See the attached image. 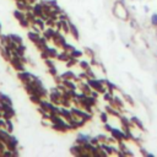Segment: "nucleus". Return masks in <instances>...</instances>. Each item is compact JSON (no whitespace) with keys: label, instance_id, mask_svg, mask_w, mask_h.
I'll use <instances>...</instances> for the list:
<instances>
[{"label":"nucleus","instance_id":"393cba45","mask_svg":"<svg viewBox=\"0 0 157 157\" xmlns=\"http://www.w3.org/2000/svg\"><path fill=\"white\" fill-rule=\"evenodd\" d=\"M0 118H3V112L0 111Z\"/></svg>","mask_w":157,"mask_h":157},{"label":"nucleus","instance_id":"39448f33","mask_svg":"<svg viewBox=\"0 0 157 157\" xmlns=\"http://www.w3.org/2000/svg\"><path fill=\"white\" fill-rule=\"evenodd\" d=\"M14 116H15V111L13 109V107H10V108H7L6 111L3 112V118L4 119H11Z\"/></svg>","mask_w":157,"mask_h":157},{"label":"nucleus","instance_id":"aec40b11","mask_svg":"<svg viewBox=\"0 0 157 157\" xmlns=\"http://www.w3.org/2000/svg\"><path fill=\"white\" fill-rule=\"evenodd\" d=\"M104 100H106V101H112L113 100L111 92H104Z\"/></svg>","mask_w":157,"mask_h":157},{"label":"nucleus","instance_id":"b1692460","mask_svg":"<svg viewBox=\"0 0 157 157\" xmlns=\"http://www.w3.org/2000/svg\"><path fill=\"white\" fill-rule=\"evenodd\" d=\"M92 96L96 98V97H97V92H93V93H92Z\"/></svg>","mask_w":157,"mask_h":157},{"label":"nucleus","instance_id":"f257e3e1","mask_svg":"<svg viewBox=\"0 0 157 157\" xmlns=\"http://www.w3.org/2000/svg\"><path fill=\"white\" fill-rule=\"evenodd\" d=\"M111 134H112V136L114 138V140H117V141L127 140V139H128V135L124 134V133H122V131H120L119 129H117V128H112Z\"/></svg>","mask_w":157,"mask_h":157},{"label":"nucleus","instance_id":"4468645a","mask_svg":"<svg viewBox=\"0 0 157 157\" xmlns=\"http://www.w3.org/2000/svg\"><path fill=\"white\" fill-rule=\"evenodd\" d=\"M14 16L17 18V20H21V18H24L26 15L22 13V10H15V13H14Z\"/></svg>","mask_w":157,"mask_h":157},{"label":"nucleus","instance_id":"6ab92c4d","mask_svg":"<svg viewBox=\"0 0 157 157\" xmlns=\"http://www.w3.org/2000/svg\"><path fill=\"white\" fill-rule=\"evenodd\" d=\"M151 24H152L153 26H157V14H153V15L151 16Z\"/></svg>","mask_w":157,"mask_h":157},{"label":"nucleus","instance_id":"0eeeda50","mask_svg":"<svg viewBox=\"0 0 157 157\" xmlns=\"http://www.w3.org/2000/svg\"><path fill=\"white\" fill-rule=\"evenodd\" d=\"M0 102L1 103H6V104H10V106H13V101L10 100V97L7 95H4V93L0 92Z\"/></svg>","mask_w":157,"mask_h":157},{"label":"nucleus","instance_id":"6e6552de","mask_svg":"<svg viewBox=\"0 0 157 157\" xmlns=\"http://www.w3.org/2000/svg\"><path fill=\"white\" fill-rule=\"evenodd\" d=\"M9 38H10V41L15 42L17 46L18 44H22V38H21L20 36H17V35H9Z\"/></svg>","mask_w":157,"mask_h":157},{"label":"nucleus","instance_id":"9d476101","mask_svg":"<svg viewBox=\"0 0 157 157\" xmlns=\"http://www.w3.org/2000/svg\"><path fill=\"white\" fill-rule=\"evenodd\" d=\"M100 149L104 150L107 155H108V153L111 155V153L113 152V146H109V145H106V144H101V145H100Z\"/></svg>","mask_w":157,"mask_h":157},{"label":"nucleus","instance_id":"ddd939ff","mask_svg":"<svg viewBox=\"0 0 157 157\" xmlns=\"http://www.w3.org/2000/svg\"><path fill=\"white\" fill-rule=\"evenodd\" d=\"M5 128L9 133H11L14 130V125L11 123V119H5Z\"/></svg>","mask_w":157,"mask_h":157},{"label":"nucleus","instance_id":"f8f14e48","mask_svg":"<svg viewBox=\"0 0 157 157\" xmlns=\"http://www.w3.org/2000/svg\"><path fill=\"white\" fill-rule=\"evenodd\" d=\"M28 38L32 41V42H37V39L39 38V33H37V32H35V31H31V32H28Z\"/></svg>","mask_w":157,"mask_h":157},{"label":"nucleus","instance_id":"f03ea898","mask_svg":"<svg viewBox=\"0 0 157 157\" xmlns=\"http://www.w3.org/2000/svg\"><path fill=\"white\" fill-rule=\"evenodd\" d=\"M18 79L22 81V82H25V83H27V82H32L35 79H36V76H33L32 74H29V72H27V71H21V72H18Z\"/></svg>","mask_w":157,"mask_h":157},{"label":"nucleus","instance_id":"423d86ee","mask_svg":"<svg viewBox=\"0 0 157 157\" xmlns=\"http://www.w3.org/2000/svg\"><path fill=\"white\" fill-rule=\"evenodd\" d=\"M57 31H54L53 28H47V29H44V37L47 38V39H52V38H54L55 36H57Z\"/></svg>","mask_w":157,"mask_h":157},{"label":"nucleus","instance_id":"a878e982","mask_svg":"<svg viewBox=\"0 0 157 157\" xmlns=\"http://www.w3.org/2000/svg\"><path fill=\"white\" fill-rule=\"evenodd\" d=\"M0 29H1V25H0Z\"/></svg>","mask_w":157,"mask_h":157},{"label":"nucleus","instance_id":"412c9836","mask_svg":"<svg viewBox=\"0 0 157 157\" xmlns=\"http://www.w3.org/2000/svg\"><path fill=\"white\" fill-rule=\"evenodd\" d=\"M101 119H102L104 123H107V122H108V114H107V113H102V114H101Z\"/></svg>","mask_w":157,"mask_h":157},{"label":"nucleus","instance_id":"5701e85b","mask_svg":"<svg viewBox=\"0 0 157 157\" xmlns=\"http://www.w3.org/2000/svg\"><path fill=\"white\" fill-rule=\"evenodd\" d=\"M80 65L83 69H88V63L87 61H80Z\"/></svg>","mask_w":157,"mask_h":157},{"label":"nucleus","instance_id":"1a4fd4ad","mask_svg":"<svg viewBox=\"0 0 157 157\" xmlns=\"http://www.w3.org/2000/svg\"><path fill=\"white\" fill-rule=\"evenodd\" d=\"M44 50H46V53L48 54V57H49V58H54V57H58V53H57L55 48H48V47H47Z\"/></svg>","mask_w":157,"mask_h":157},{"label":"nucleus","instance_id":"4be33fe9","mask_svg":"<svg viewBox=\"0 0 157 157\" xmlns=\"http://www.w3.org/2000/svg\"><path fill=\"white\" fill-rule=\"evenodd\" d=\"M49 71H50L52 75H57V70H55V66H54V65L49 66Z\"/></svg>","mask_w":157,"mask_h":157},{"label":"nucleus","instance_id":"a211bd4d","mask_svg":"<svg viewBox=\"0 0 157 157\" xmlns=\"http://www.w3.org/2000/svg\"><path fill=\"white\" fill-rule=\"evenodd\" d=\"M104 83H106V85L109 87V90H111V91L116 90V85H113V83H112L111 81H108V80H104Z\"/></svg>","mask_w":157,"mask_h":157},{"label":"nucleus","instance_id":"f3484780","mask_svg":"<svg viewBox=\"0 0 157 157\" xmlns=\"http://www.w3.org/2000/svg\"><path fill=\"white\" fill-rule=\"evenodd\" d=\"M133 122L135 123V124H136V125H139V128L140 129H144V125H142V123L136 118V117H133Z\"/></svg>","mask_w":157,"mask_h":157},{"label":"nucleus","instance_id":"7ed1b4c3","mask_svg":"<svg viewBox=\"0 0 157 157\" xmlns=\"http://www.w3.org/2000/svg\"><path fill=\"white\" fill-rule=\"evenodd\" d=\"M17 139L15 138V136H13V135H11V136H10V139H9V141L6 142V149H9L10 151H15L16 149H17Z\"/></svg>","mask_w":157,"mask_h":157},{"label":"nucleus","instance_id":"dca6fc26","mask_svg":"<svg viewBox=\"0 0 157 157\" xmlns=\"http://www.w3.org/2000/svg\"><path fill=\"white\" fill-rule=\"evenodd\" d=\"M58 59H59V60H69V59H70V55L66 54V52H65V53L58 54Z\"/></svg>","mask_w":157,"mask_h":157},{"label":"nucleus","instance_id":"2eb2a0df","mask_svg":"<svg viewBox=\"0 0 157 157\" xmlns=\"http://www.w3.org/2000/svg\"><path fill=\"white\" fill-rule=\"evenodd\" d=\"M82 54V52L81 50H77V49H74V50H71V53H70V58H79L80 55Z\"/></svg>","mask_w":157,"mask_h":157},{"label":"nucleus","instance_id":"9b49d317","mask_svg":"<svg viewBox=\"0 0 157 157\" xmlns=\"http://www.w3.org/2000/svg\"><path fill=\"white\" fill-rule=\"evenodd\" d=\"M68 25H69V27L71 28L70 31H71V33L74 35V37H75V38H79V32H77V28H76V26H75L74 24L69 22V21H68Z\"/></svg>","mask_w":157,"mask_h":157},{"label":"nucleus","instance_id":"20e7f679","mask_svg":"<svg viewBox=\"0 0 157 157\" xmlns=\"http://www.w3.org/2000/svg\"><path fill=\"white\" fill-rule=\"evenodd\" d=\"M90 140H91V138L88 136V135H86V134H79L77 139H76L77 144H81V145L86 144V142H90Z\"/></svg>","mask_w":157,"mask_h":157}]
</instances>
